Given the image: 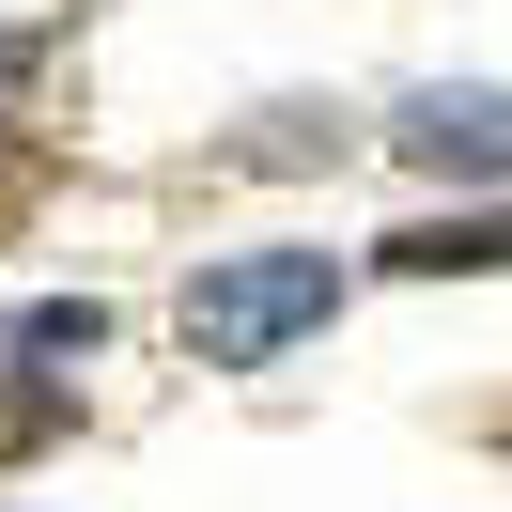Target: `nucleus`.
<instances>
[{
	"label": "nucleus",
	"instance_id": "nucleus-1",
	"mask_svg": "<svg viewBox=\"0 0 512 512\" xmlns=\"http://www.w3.org/2000/svg\"><path fill=\"white\" fill-rule=\"evenodd\" d=\"M326 311H342V264H326V249H218L187 280V357H202V373H264V357L311 342Z\"/></svg>",
	"mask_w": 512,
	"mask_h": 512
},
{
	"label": "nucleus",
	"instance_id": "nucleus-2",
	"mask_svg": "<svg viewBox=\"0 0 512 512\" xmlns=\"http://www.w3.org/2000/svg\"><path fill=\"white\" fill-rule=\"evenodd\" d=\"M388 156L435 171V187H512V94L497 78H435V94L388 109Z\"/></svg>",
	"mask_w": 512,
	"mask_h": 512
},
{
	"label": "nucleus",
	"instance_id": "nucleus-3",
	"mask_svg": "<svg viewBox=\"0 0 512 512\" xmlns=\"http://www.w3.org/2000/svg\"><path fill=\"white\" fill-rule=\"evenodd\" d=\"M388 280H512V202H466V218L388 233Z\"/></svg>",
	"mask_w": 512,
	"mask_h": 512
},
{
	"label": "nucleus",
	"instance_id": "nucleus-4",
	"mask_svg": "<svg viewBox=\"0 0 512 512\" xmlns=\"http://www.w3.org/2000/svg\"><path fill=\"white\" fill-rule=\"evenodd\" d=\"M109 342V295H32V311H0V373L16 357H94Z\"/></svg>",
	"mask_w": 512,
	"mask_h": 512
},
{
	"label": "nucleus",
	"instance_id": "nucleus-5",
	"mask_svg": "<svg viewBox=\"0 0 512 512\" xmlns=\"http://www.w3.org/2000/svg\"><path fill=\"white\" fill-rule=\"evenodd\" d=\"M78 435V388L63 373H0V466H32V450Z\"/></svg>",
	"mask_w": 512,
	"mask_h": 512
},
{
	"label": "nucleus",
	"instance_id": "nucleus-6",
	"mask_svg": "<svg viewBox=\"0 0 512 512\" xmlns=\"http://www.w3.org/2000/svg\"><path fill=\"white\" fill-rule=\"evenodd\" d=\"M342 140H357L342 109H264V125L233 140V156H249V171H342Z\"/></svg>",
	"mask_w": 512,
	"mask_h": 512
},
{
	"label": "nucleus",
	"instance_id": "nucleus-7",
	"mask_svg": "<svg viewBox=\"0 0 512 512\" xmlns=\"http://www.w3.org/2000/svg\"><path fill=\"white\" fill-rule=\"evenodd\" d=\"M32 202H47V140H32V125H0V233L32 218Z\"/></svg>",
	"mask_w": 512,
	"mask_h": 512
},
{
	"label": "nucleus",
	"instance_id": "nucleus-8",
	"mask_svg": "<svg viewBox=\"0 0 512 512\" xmlns=\"http://www.w3.org/2000/svg\"><path fill=\"white\" fill-rule=\"evenodd\" d=\"M47 63H63V32H0V125H16V94H32Z\"/></svg>",
	"mask_w": 512,
	"mask_h": 512
}]
</instances>
